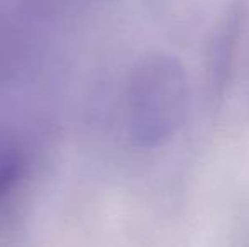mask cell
<instances>
[{"instance_id": "obj_1", "label": "cell", "mask_w": 249, "mask_h": 247, "mask_svg": "<svg viewBox=\"0 0 249 247\" xmlns=\"http://www.w3.org/2000/svg\"><path fill=\"white\" fill-rule=\"evenodd\" d=\"M188 110V80L171 56H151L136 68L127 90L129 132L139 146L156 148L183 125Z\"/></svg>"}]
</instances>
